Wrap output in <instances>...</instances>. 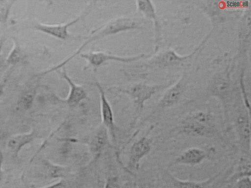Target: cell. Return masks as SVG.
<instances>
[{"label": "cell", "mask_w": 251, "mask_h": 188, "mask_svg": "<svg viewBox=\"0 0 251 188\" xmlns=\"http://www.w3.org/2000/svg\"><path fill=\"white\" fill-rule=\"evenodd\" d=\"M141 23L138 19L133 16H122L110 21L105 24L92 31L91 34L86 37L87 39L83 44L71 55L63 61L53 67L42 72L39 76L45 75L50 72L58 70L67 64L89 44L104 37L117 34L119 32L141 28Z\"/></svg>", "instance_id": "obj_1"}, {"label": "cell", "mask_w": 251, "mask_h": 188, "mask_svg": "<svg viewBox=\"0 0 251 188\" xmlns=\"http://www.w3.org/2000/svg\"><path fill=\"white\" fill-rule=\"evenodd\" d=\"M176 131L192 138L211 139L219 134L213 115L203 110H197L185 116L178 124Z\"/></svg>", "instance_id": "obj_2"}, {"label": "cell", "mask_w": 251, "mask_h": 188, "mask_svg": "<svg viewBox=\"0 0 251 188\" xmlns=\"http://www.w3.org/2000/svg\"><path fill=\"white\" fill-rule=\"evenodd\" d=\"M165 86L149 85L142 83L133 84L125 87H112L109 91H115L128 95L136 106V112L139 114L142 112L145 102Z\"/></svg>", "instance_id": "obj_3"}, {"label": "cell", "mask_w": 251, "mask_h": 188, "mask_svg": "<svg viewBox=\"0 0 251 188\" xmlns=\"http://www.w3.org/2000/svg\"><path fill=\"white\" fill-rule=\"evenodd\" d=\"M95 2L94 1H91L79 16L70 22L64 24H56L38 23L34 25L33 28L37 31L61 40L85 37V36H73L69 33L68 29L84 18L91 11Z\"/></svg>", "instance_id": "obj_4"}, {"label": "cell", "mask_w": 251, "mask_h": 188, "mask_svg": "<svg viewBox=\"0 0 251 188\" xmlns=\"http://www.w3.org/2000/svg\"><path fill=\"white\" fill-rule=\"evenodd\" d=\"M215 153V149L213 147H209L208 148L190 147L180 153L173 160L170 165H197L205 161L212 160Z\"/></svg>", "instance_id": "obj_5"}, {"label": "cell", "mask_w": 251, "mask_h": 188, "mask_svg": "<svg viewBox=\"0 0 251 188\" xmlns=\"http://www.w3.org/2000/svg\"><path fill=\"white\" fill-rule=\"evenodd\" d=\"M147 56L142 54L134 56L122 57L99 51L80 53V57L86 60L87 62L84 70L90 67L96 69L109 61L129 63Z\"/></svg>", "instance_id": "obj_6"}, {"label": "cell", "mask_w": 251, "mask_h": 188, "mask_svg": "<svg viewBox=\"0 0 251 188\" xmlns=\"http://www.w3.org/2000/svg\"><path fill=\"white\" fill-rule=\"evenodd\" d=\"M250 111L246 110L240 113L235 121V131L243 151L250 155L251 118Z\"/></svg>", "instance_id": "obj_7"}, {"label": "cell", "mask_w": 251, "mask_h": 188, "mask_svg": "<svg viewBox=\"0 0 251 188\" xmlns=\"http://www.w3.org/2000/svg\"><path fill=\"white\" fill-rule=\"evenodd\" d=\"M220 174L201 181L183 180L175 177L169 171L164 170L163 177L170 188H213Z\"/></svg>", "instance_id": "obj_8"}, {"label": "cell", "mask_w": 251, "mask_h": 188, "mask_svg": "<svg viewBox=\"0 0 251 188\" xmlns=\"http://www.w3.org/2000/svg\"><path fill=\"white\" fill-rule=\"evenodd\" d=\"M185 90L184 82L180 80L167 90L159 100L151 115L176 105L180 100Z\"/></svg>", "instance_id": "obj_9"}, {"label": "cell", "mask_w": 251, "mask_h": 188, "mask_svg": "<svg viewBox=\"0 0 251 188\" xmlns=\"http://www.w3.org/2000/svg\"><path fill=\"white\" fill-rule=\"evenodd\" d=\"M58 72L70 86L68 96L63 100V102L70 107H74L78 105L83 100L88 98L87 93L84 87L73 82L67 73L64 68L62 71H58Z\"/></svg>", "instance_id": "obj_10"}, {"label": "cell", "mask_w": 251, "mask_h": 188, "mask_svg": "<svg viewBox=\"0 0 251 188\" xmlns=\"http://www.w3.org/2000/svg\"><path fill=\"white\" fill-rule=\"evenodd\" d=\"M98 89L100 100V113L102 125L109 131L114 138L115 123L111 106L105 94L104 91L101 85L98 82L93 84Z\"/></svg>", "instance_id": "obj_11"}, {"label": "cell", "mask_w": 251, "mask_h": 188, "mask_svg": "<svg viewBox=\"0 0 251 188\" xmlns=\"http://www.w3.org/2000/svg\"><path fill=\"white\" fill-rule=\"evenodd\" d=\"M152 142L150 138L145 136L132 144L129 155V163L132 167L137 168L141 160L150 153Z\"/></svg>", "instance_id": "obj_12"}, {"label": "cell", "mask_w": 251, "mask_h": 188, "mask_svg": "<svg viewBox=\"0 0 251 188\" xmlns=\"http://www.w3.org/2000/svg\"><path fill=\"white\" fill-rule=\"evenodd\" d=\"M108 130L102 125L88 139V144L91 152L96 156L106 148L109 144Z\"/></svg>", "instance_id": "obj_13"}, {"label": "cell", "mask_w": 251, "mask_h": 188, "mask_svg": "<svg viewBox=\"0 0 251 188\" xmlns=\"http://www.w3.org/2000/svg\"><path fill=\"white\" fill-rule=\"evenodd\" d=\"M227 74H221L216 77L210 88L212 95L223 102L228 101L231 96V90Z\"/></svg>", "instance_id": "obj_14"}, {"label": "cell", "mask_w": 251, "mask_h": 188, "mask_svg": "<svg viewBox=\"0 0 251 188\" xmlns=\"http://www.w3.org/2000/svg\"><path fill=\"white\" fill-rule=\"evenodd\" d=\"M206 39L207 38L205 39L204 41L191 54L182 57L177 55L175 51L169 50L158 57L155 62L156 64L163 67L174 66L180 64L183 61L186 60L194 56L202 46Z\"/></svg>", "instance_id": "obj_15"}, {"label": "cell", "mask_w": 251, "mask_h": 188, "mask_svg": "<svg viewBox=\"0 0 251 188\" xmlns=\"http://www.w3.org/2000/svg\"><path fill=\"white\" fill-rule=\"evenodd\" d=\"M35 136V133L33 131L28 133L14 136L9 140L8 147L14 155L17 156L21 149L32 141Z\"/></svg>", "instance_id": "obj_16"}, {"label": "cell", "mask_w": 251, "mask_h": 188, "mask_svg": "<svg viewBox=\"0 0 251 188\" xmlns=\"http://www.w3.org/2000/svg\"><path fill=\"white\" fill-rule=\"evenodd\" d=\"M251 163L250 155L242 157L238 162L235 171L230 177L231 181H237L246 177H251Z\"/></svg>", "instance_id": "obj_17"}, {"label": "cell", "mask_w": 251, "mask_h": 188, "mask_svg": "<svg viewBox=\"0 0 251 188\" xmlns=\"http://www.w3.org/2000/svg\"><path fill=\"white\" fill-rule=\"evenodd\" d=\"M13 46L6 58V62L9 65H14L23 59L24 54L20 44L15 38H12Z\"/></svg>", "instance_id": "obj_18"}, {"label": "cell", "mask_w": 251, "mask_h": 188, "mask_svg": "<svg viewBox=\"0 0 251 188\" xmlns=\"http://www.w3.org/2000/svg\"><path fill=\"white\" fill-rule=\"evenodd\" d=\"M137 10L141 12L146 17L154 20L155 24L157 20L155 9L151 1L149 0L136 1Z\"/></svg>", "instance_id": "obj_19"}, {"label": "cell", "mask_w": 251, "mask_h": 188, "mask_svg": "<svg viewBox=\"0 0 251 188\" xmlns=\"http://www.w3.org/2000/svg\"><path fill=\"white\" fill-rule=\"evenodd\" d=\"M35 93V89H29L20 96L17 102L18 107L21 110L29 109L33 103Z\"/></svg>", "instance_id": "obj_20"}, {"label": "cell", "mask_w": 251, "mask_h": 188, "mask_svg": "<svg viewBox=\"0 0 251 188\" xmlns=\"http://www.w3.org/2000/svg\"><path fill=\"white\" fill-rule=\"evenodd\" d=\"M15 1L0 0V24L6 22Z\"/></svg>", "instance_id": "obj_21"}, {"label": "cell", "mask_w": 251, "mask_h": 188, "mask_svg": "<svg viewBox=\"0 0 251 188\" xmlns=\"http://www.w3.org/2000/svg\"><path fill=\"white\" fill-rule=\"evenodd\" d=\"M103 188H121L118 177L112 176L107 178Z\"/></svg>", "instance_id": "obj_22"}, {"label": "cell", "mask_w": 251, "mask_h": 188, "mask_svg": "<svg viewBox=\"0 0 251 188\" xmlns=\"http://www.w3.org/2000/svg\"><path fill=\"white\" fill-rule=\"evenodd\" d=\"M251 177H246L237 181V188H251Z\"/></svg>", "instance_id": "obj_23"}, {"label": "cell", "mask_w": 251, "mask_h": 188, "mask_svg": "<svg viewBox=\"0 0 251 188\" xmlns=\"http://www.w3.org/2000/svg\"><path fill=\"white\" fill-rule=\"evenodd\" d=\"M10 73H7L5 76L0 81V97L2 95L4 92V89L6 83L8 79Z\"/></svg>", "instance_id": "obj_24"}, {"label": "cell", "mask_w": 251, "mask_h": 188, "mask_svg": "<svg viewBox=\"0 0 251 188\" xmlns=\"http://www.w3.org/2000/svg\"><path fill=\"white\" fill-rule=\"evenodd\" d=\"M3 161V157L2 152L1 151V146H0V181L1 180L2 178V165Z\"/></svg>", "instance_id": "obj_25"}, {"label": "cell", "mask_w": 251, "mask_h": 188, "mask_svg": "<svg viewBox=\"0 0 251 188\" xmlns=\"http://www.w3.org/2000/svg\"><path fill=\"white\" fill-rule=\"evenodd\" d=\"M139 188H155L151 184H146L141 186Z\"/></svg>", "instance_id": "obj_26"}, {"label": "cell", "mask_w": 251, "mask_h": 188, "mask_svg": "<svg viewBox=\"0 0 251 188\" xmlns=\"http://www.w3.org/2000/svg\"><path fill=\"white\" fill-rule=\"evenodd\" d=\"M3 42H4V39H1L0 40V53H1V51L2 47V46H3Z\"/></svg>", "instance_id": "obj_27"}]
</instances>
